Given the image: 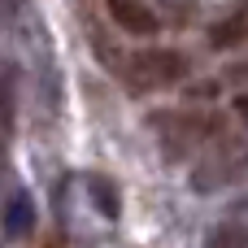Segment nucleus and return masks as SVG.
Instances as JSON below:
<instances>
[{"label": "nucleus", "mask_w": 248, "mask_h": 248, "mask_svg": "<svg viewBox=\"0 0 248 248\" xmlns=\"http://www.w3.org/2000/svg\"><path fill=\"white\" fill-rule=\"evenodd\" d=\"M31 227H35V205H31L26 192H13L9 205H4V231L9 235H26Z\"/></svg>", "instance_id": "39448f33"}, {"label": "nucleus", "mask_w": 248, "mask_h": 248, "mask_svg": "<svg viewBox=\"0 0 248 248\" xmlns=\"http://www.w3.org/2000/svg\"><path fill=\"white\" fill-rule=\"evenodd\" d=\"M87 187H92L96 209H100L105 218H118V187H113L109 179H100V174H92V179H87Z\"/></svg>", "instance_id": "423d86ee"}, {"label": "nucleus", "mask_w": 248, "mask_h": 248, "mask_svg": "<svg viewBox=\"0 0 248 248\" xmlns=\"http://www.w3.org/2000/svg\"><path fill=\"white\" fill-rule=\"evenodd\" d=\"M183 74H187V61H183V52H174V48H140V52L126 61V78H131L135 92L174 87Z\"/></svg>", "instance_id": "f257e3e1"}, {"label": "nucleus", "mask_w": 248, "mask_h": 248, "mask_svg": "<svg viewBox=\"0 0 248 248\" xmlns=\"http://www.w3.org/2000/svg\"><path fill=\"white\" fill-rule=\"evenodd\" d=\"M205 248H244V222L231 218V222L214 227V235H209V244H205Z\"/></svg>", "instance_id": "0eeeda50"}, {"label": "nucleus", "mask_w": 248, "mask_h": 248, "mask_svg": "<svg viewBox=\"0 0 248 248\" xmlns=\"http://www.w3.org/2000/svg\"><path fill=\"white\" fill-rule=\"evenodd\" d=\"M209 44H214L218 52H227V48H240V44H244V9H231L222 22H214V31H209Z\"/></svg>", "instance_id": "20e7f679"}, {"label": "nucleus", "mask_w": 248, "mask_h": 248, "mask_svg": "<svg viewBox=\"0 0 248 248\" xmlns=\"http://www.w3.org/2000/svg\"><path fill=\"white\" fill-rule=\"evenodd\" d=\"M157 122V135L166 140V148L179 157V153H187L192 144H201L205 135H209V118H196V113H157L153 118Z\"/></svg>", "instance_id": "f03ea898"}, {"label": "nucleus", "mask_w": 248, "mask_h": 248, "mask_svg": "<svg viewBox=\"0 0 248 248\" xmlns=\"http://www.w3.org/2000/svg\"><path fill=\"white\" fill-rule=\"evenodd\" d=\"M113 26H122L126 35H157L161 31V17L144 4V0H105Z\"/></svg>", "instance_id": "7ed1b4c3"}]
</instances>
